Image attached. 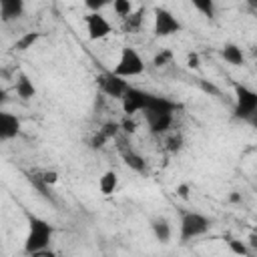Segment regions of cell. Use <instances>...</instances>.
Returning <instances> with one entry per match:
<instances>
[{"label":"cell","instance_id":"6da1fadb","mask_svg":"<svg viewBox=\"0 0 257 257\" xmlns=\"http://www.w3.org/2000/svg\"><path fill=\"white\" fill-rule=\"evenodd\" d=\"M26 219H28V233H26V239H24V253L38 255L40 251H46L50 247L54 227L46 219H42L38 215H32V213H28Z\"/></svg>","mask_w":257,"mask_h":257},{"label":"cell","instance_id":"7a4b0ae2","mask_svg":"<svg viewBox=\"0 0 257 257\" xmlns=\"http://www.w3.org/2000/svg\"><path fill=\"white\" fill-rule=\"evenodd\" d=\"M233 96H235V104H233V116L237 120H251L253 116H257V90H253L247 84L235 82L233 84Z\"/></svg>","mask_w":257,"mask_h":257},{"label":"cell","instance_id":"3957f363","mask_svg":"<svg viewBox=\"0 0 257 257\" xmlns=\"http://www.w3.org/2000/svg\"><path fill=\"white\" fill-rule=\"evenodd\" d=\"M211 229V219L199 211H185L181 215V223H179V239L183 243L193 241L201 235H205Z\"/></svg>","mask_w":257,"mask_h":257},{"label":"cell","instance_id":"277c9868","mask_svg":"<svg viewBox=\"0 0 257 257\" xmlns=\"http://www.w3.org/2000/svg\"><path fill=\"white\" fill-rule=\"evenodd\" d=\"M112 72L122 76V78H135V76L145 72V60H143V56L139 54L137 48L124 46L118 54V60H116Z\"/></svg>","mask_w":257,"mask_h":257},{"label":"cell","instance_id":"5b68a950","mask_svg":"<svg viewBox=\"0 0 257 257\" xmlns=\"http://www.w3.org/2000/svg\"><path fill=\"white\" fill-rule=\"evenodd\" d=\"M183 30L181 20L165 6H155L153 8V34L157 38H167L175 36Z\"/></svg>","mask_w":257,"mask_h":257},{"label":"cell","instance_id":"8992f818","mask_svg":"<svg viewBox=\"0 0 257 257\" xmlns=\"http://www.w3.org/2000/svg\"><path fill=\"white\" fill-rule=\"evenodd\" d=\"M153 92H147L143 88H137V86H131L124 96L120 98V106H122V112L126 116H135L137 112H145L147 106H149V100H151Z\"/></svg>","mask_w":257,"mask_h":257},{"label":"cell","instance_id":"52a82bcc","mask_svg":"<svg viewBox=\"0 0 257 257\" xmlns=\"http://www.w3.org/2000/svg\"><path fill=\"white\" fill-rule=\"evenodd\" d=\"M96 82H98L100 90H102L106 96L116 98V100H120V98L124 96V92L131 88L128 78H122V76H118V74H114V72H102Z\"/></svg>","mask_w":257,"mask_h":257},{"label":"cell","instance_id":"ba28073f","mask_svg":"<svg viewBox=\"0 0 257 257\" xmlns=\"http://www.w3.org/2000/svg\"><path fill=\"white\" fill-rule=\"evenodd\" d=\"M84 26H86V36L92 42L102 40V38H106L112 32V24L100 12H88L84 16Z\"/></svg>","mask_w":257,"mask_h":257},{"label":"cell","instance_id":"9c48e42d","mask_svg":"<svg viewBox=\"0 0 257 257\" xmlns=\"http://www.w3.org/2000/svg\"><path fill=\"white\" fill-rule=\"evenodd\" d=\"M145 122L153 135H165L175 118V112H161V110H145Z\"/></svg>","mask_w":257,"mask_h":257},{"label":"cell","instance_id":"30bf717a","mask_svg":"<svg viewBox=\"0 0 257 257\" xmlns=\"http://www.w3.org/2000/svg\"><path fill=\"white\" fill-rule=\"evenodd\" d=\"M20 128H22V122H20V118L16 114L6 112V110L0 112V141L6 143L10 139H16Z\"/></svg>","mask_w":257,"mask_h":257},{"label":"cell","instance_id":"8fae6325","mask_svg":"<svg viewBox=\"0 0 257 257\" xmlns=\"http://www.w3.org/2000/svg\"><path fill=\"white\" fill-rule=\"evenodd\" d=\"M26 0H0V16L4 22L18 20L24 14Z\"/></svg>","mask_w":257,"mask_h":257},{"label":"cell","instance_id":"7c38bea8","mask_svg":"<svg viewBox=\"0 0 257 257\" xmlns=\"http://www.w3.org/2000/svg\"><path fill=\"white\" fill-rule=\"evenodd\" d=\"M219 54H221V58H223L227 64H231V66H241V64L245 62V54H243L241 46H237V44H233V42L223 44V48L219 50Z\"/></svg>","mask_w":257,"mask_h":257},{"label":"cell","instance_id":"4fadbf2b","mask_svg":"<svg viewBox=\"0 0 257 257\" xmlns=\"http://www.w3.org/2000/svg\"><path fill=\"white\" fill-rule=\"evenodd\" d=\"M151 231H153V235H155L157 241H161V243H169V241H171L173 229H171L169 219H165V217H155V219H151Z\"/></svg>","mask_w":257,"mask_h":257},{"label":"cell","instance_id":"5bb4252c","mask_svg":"<svg viewBox=\"0 0 257 257\" xmlns=\"http://www.w3.org/2000/svg\"><path fill=\"white\" fill-rule=\"evenodd\" d=\"M14 90H16V94H18L22 100H30V98H34V96H36V86L32 84V80H30L24 72H20V74L16 76Z\"/></svg>","mask_w":257,"mask_h":257},{"label":"cell","instance_id":"9a60e30c","mask_svg":"<svg viewBox=\"0 0 257 257\" xmlns=\"http://www.w3.org/2000/svg\"><path fill=\"white\" fill-rule=\"evenodd\" d=\"M122 161H124V165H126L131 171H135V173H145V171H147V161H145V157L139 155V153L133 151V149H122Z\"/></svg>","mask_w":257,"mask_h":257},{"label":"cell","instance_id":"2e32d148","mask_svg":"<svg viewBox=\"0 0 257 257\" xmlns=\"http://www.w3.org/2000/svg\"><path fill=\"white\" fill-rule=\"evenodd\" d=\"M118 187V175L114 171H104L98 179V191L102 195H112Z\"/></svg>","mask_w":257,"mask_h":257},{"label":"cell","instance_id":"e0dca14e","mask_svg":"<svg viewBox=\"0 0 257 257\" xmlns=\"http://www.w3.org/2000/svg\"><path fill=\"white\" fill-rule=\"evenodd\" d=\"M40 32H24L16 42H14V50H18V52H24V50H28V48H32L38 40H40Z\"/></svg>","mask_w":257,"mask_h":257},{"label":"cell","instance_id":"ac0fdd59","mask_svg":"<svg viewBox=\"0 0 257 257\" xmlns=\"http://www.w3.org/2000/svg\"><path fill=\"white\" fill-rule=\"evenodd\" d=\"M143 24V10H137V12H131L126 18H122V30L126 32H137Z\"/></svg>","mask_w":257,"mask_h":257},{"label":"cell","instance_id":"d6986e66","mask_svg":"<svg viewBox=\"0 0 257 257\" xmlns=\"http://www.w3.org/2000/svg\"><path fill=\"white\" fill-rule=\"evenodd\" d=\"M112 12L120 18H126L133 12V0H112Z\"/></svg>","mask_w":257,"mask_h":257},{"label":"cell","instance_id":"ffe728a7","mask_svg":"<svg viewBox=\"0 0 257 257\" xmlns=\"http://www.w3.org/2000/svg\"><path fill=\"white\" fill-rule=\"evenodd\" d=\"M201 14H205L207 18H211L215 14V0H189Z\"/></svg>","mask_w":257,"mask_h":257},{"label":"cell","instance_id":"44dd1931","mask_svg":"<svg viewBox=\"0 0 257 257\" xmlns=\"http://www.w3.org/2000/svg\"><path fill=\"white\" fill-rule=\"evenodd\" d=\"M108 141H110V139H108V137H106V135H104V133L98 128V131H96V133H94V135L88 139V147H90V149H102V147H104Z\"/></svg>","mask_w":257,"mask_h":257},{"label":"cell","instance_id":"7402d4cb","mask_svg":"<svg viewBox=\"0 0 257 257\" xmlns=\"http://www.w3.org/2000/svg\"><path fill=\"white\" fill-rule=\"evenodd\" d=\"M227 247L235 253V255H249V247L245 241H239V239H227Z\"/></svg>","mask_w":257,"mask_h":257},{"label":"cell","instance_id":"603a6c76","mask_svg":"<svg viewBox=\"0 0 257 257\" xmlns=\"http://www.w3.org/2000/svg\"><path fill=\"white\" fill-rule=\"evenodd\" d=\"M100 131H102L108 139H116L118 133H120V122H116V120H108V122H104V124L100 126Z\"/></svg>","mask_w":257,"mask_h":257},{"label":"cell","instance_id":"cb8c5ba5","mask_svg":"<svg viewBox=\"0 0 257 257\" xmlns=\"http://www.w3.org/2000/svg\"><path fill=\"white\" fill-rule=\"evenodd\" d=\"M171 60H173V52L165 48V50H161V52L155 54L153 64H155V66H167V64H171Z\"/></svg>","mask_w":257,"mask_h":257},{"label":"cell","instance_id":"d4e9b609","mask_svg":"<svg viewBox=\"0 0 257 257\" xmlns=\"http://www.w3.org/2000/svg\"><path fill=\"white\" fill-rule=\"evenodd\" d=\"M112 4V0H84V6L90 10V12H100L104 6Z\"/></svg>","mask_w":257,"mask_h":257},{"label":"cell","instance_id":"484cf974","mask_svg":"<svg viewBox=\"0 0 257 257\" xmlns=\"http://www.w3.org/2000/svg\"><path fill=\"white\" fill-rule=\"evenodd\" d=\"M120 131H124V133H135V131H137V122H135L131 116L124 114V120H120Z\"/></svg>","mask_w":257,"mask_h":257},{"label":"cell","instance_id":"4316f807","mask_svg":"<svg viewBox=\"0 0 257 257\" xmlns=\"http://www.w3.org/2000/svg\"><path fill=\"white\" fill-rule=\"evenodd\" d=\"M183 147V137L181 135H177V137H173V139H169V151H179Z\"/></svg>","mask_w":257,"mask_h":257},{"label":"cell","instance_id":"83f0119b","mask_svg":"<svg viewBox=\"0 0 257 257\" xmlns=\"http://www.w3.org/2000/svg\"><path fill=\"white\" fill-rule=\"evenodd\" d=\"M40 177L48 183V185H54V183H58V173H54V171H44V173H40Z\"/></svg>","mask_w":257,"mask_h":257},{"label":"cell","instance_id":"f1b7e54d","mask_svg":"<svg viewBox=\"0 0 257 257\" xmlns=\"http://www.w3.org/2000/svg\"><path fill=\"white\" fill-rule=\"evenodd\" d=\"M175 193L181 197V199H189V193H191V187L187 185V183H181V185H177V189H175Z\"/></svg>","mask_w":257,"mask_h":257},{"label":"cell","instance_id":"f546056e","mask_svg":"<svg viewBox=\"0 0 257 257\" xmlns=\"http://www.w3.org/2000/svg\"><path fill=\"white\" fill-rule=\"evenodd\" d=\"M187 62H189V66H191V68H197V66H199V56H197V54H189Z\"/></svg>","mask_w":257,"mask_h":257},{"label":"cell","instance_id":"4dcf8cb0","mask_svg":"<svg viewBox=\"0 0 257 257\" xmlns=\"http://www.w3.org/2000/svg\"><path fill=\"white\" fill-rule=\"evenodd\" d=\"M253 231H255V233H257V227H255V229H253Z\"/></svg>","mask_w":257,"mask_h":257}]
</instances>
